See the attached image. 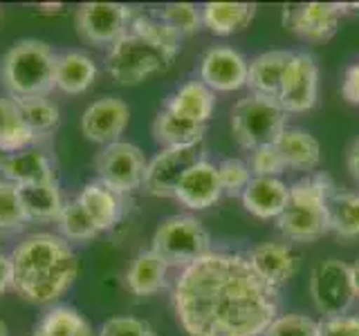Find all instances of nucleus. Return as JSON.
Wrapping results in <instances>:
<instances>
[{
	"instance_id": "f257e3e1",
	"label": "nucleus",
	"mask_w": 359,
	"mask_h": 336,
	"mask_svg": "<svg viewBox=\"0 0 359 336\" xmlns=\"http://www.w3.org/2000/svg\"><path fill=\"white\" fill-rule=\"evenodd\" d=\"M278 291L245 253L211 251L180 272L175 318L189 336H263L278 316Z\"/></svg>"
},
{
	"instance_id": "f03ea898",
	"label": "nucleus",
	"mask_w": 359,
	"mask_h": 336,
	"mask_svg": "<svg viewBox=\"0 0 359 336\" xmlns=\"http://www.w3.org/2000/svg\"><path fill=\"white\" fill-rule=\"evenodd\" d=\"M14 291L34 305H52L79 276V260L63 235L32 233L11 251Z\"/></svg>"
},
{
	"instance_id": "7ed1b4c3",
	"label": "nucleus",
	"mask_w": 359,
	"mask_h": 336,
	"mask_svg": "<svg viewBox=\"0 0 359 336\" xmlns=\"http://www.w3.org/2000/svg\"><path fill=\"white\" fill-rule=\"evenodd\" d=\"M56 56L48 43L22 38L0 59V83L14 101L48 99L56 88Z\"/></svg>"
},
{
	"instance_id": "20e7f679",
	"label": "nucleus",
	"mask_w": 359,
	"mask_h": 336,
	"mask_svg": "<svg viewBox=\"0 0 359 336\" xmlns=\"http://www.w3.org/2000/svg\"><path fill=\"white\" fill-rule=\"evenodd\" d=\"M337 190L328 173H314L290 186V200L276 218L278 231L292 242H314L330 231L328 200Z\"/></svg>"
},
{
	"instance_id": "39448f33",
	"label": "nucleus",
	"mask_w": 359,
	"mask_h": 336,
	"mask_svg": "<svg viewBox=\"0 0 359 336\" xmlns=\"http://www.w3.org/2000/svg\"><path fill=\"white\" fill-rule=\"evenodd\" d=\"M175 54L166 52L153 41L128 31L110 48L106 56V70L119 85H140L146 78L162 74L171 67Z\"/></svg>"
},
{
	"instance_id": "423d86ee",
	"label": "nucleus",
	"mask_w": 359,
	"mask_h": 336,
	"mask_svg": "<svg viewBox=\"0 0 359 336\" xmlns=\"http://www.w3.org/2000/svg\"><path fill=\"white\" fill-rule=\"evenodd\" d=\"M287 128V112L278 101L263 97H245L231 108V134L241 148L256 150L263 146L278 144Z\"/></svg>"
},
{
	"instance_id": "0eeeda50",
	"label": "nucleus",
	"mask_w": 359,
	"mask_h": 336,
	"mask_svg": "<svg viewBox=\"0 0 359 336\" xmlns=\"http://www.w3.org/2000/svg\"><path fill=\"white\" fill-rule=\"evenodd\" d=\"M151 251L171 267H189L211 253L209 231L194 216H171L160 222L151 240Z\"/></svg>"
},
{
	"instance_id": "6e6552de",
	"label": "nucleus",
	"mask_w": 359,
	"mask_h": 336,
	"mask_svg": "<svg viewBox=\"0 0 359 336\" xmlns=\"http://www.w3.org/2000/svg\"><path fill=\"white\" fill-rule=\"evenodd\" d=\"M310 296L323 318L346 316L357 298L351 265L337 258L319 262L310 274Z\"/></svg>"
},
{
	"instance_id": "1a4fd4ad",
	"label": "nucleus",
	"mask_w": 359,
	"mask_h": 336,
	"mask_svg": "<svg viewBox=\"0 0 359 336\" xmlns=\"http://www.w3.org/2000/svg\"><path fill=\"white\" fill-rule=\"evenodd\" d=\"M146 166L149 162H146L142 148L130 141H115L104 146L95 157L99 182L117 190L119 195L133 193V190L144 186Z\"/></svg>"
},
{
	"instance_id": "9d476101",
	"label": "nucleus",
	"mask_w": 359,
	"mask_h": 336,
	"mask_svg": "<svg viewBox=\"0 0 359 336\" xmlns=\"http://www.w3.org/2000/svg\"><path fill=\"white\" fill-rule=\"evenodd\" d=\"M133 20V9L121 3H83L76 9V34L95 48H112L126 36Z\"/></svg>"
},
{
	"instance_id": "9b49d317",
	"label": "nucleus",
	"mask_w": 359,
	"mask_h": 336,
	"mask_svg": "<svg viewBox=\"0 0 359 336\" xmlns=\"http://www.w3.org/2000/svg\"><path fill=\"white\" fill-rule=\"evenodd\" d=\"M205 160L200 146H191V148H164L157 153L146 166L144 175V188L146 193L155 197H173L180 179L191 166Z\"/></svg>"
},
{
	"instance_id": "f8f14e48",
	"label": "nucleus",
	"mask_w": 359,
	"mask_h": 336,
	"mask_svg": "<svg viewBox=\"0 0 359 336\" xmlns=\"http://www.w3.org/2000/svg\"><path fill=\"white\" fill-rule=\"evenodd\" d=\"M319 97V65L312 54L294 52L280 88L278 106L285 112H308Z\"/></svg>"
},
{
	"instance_id": "ddd939ff",
	"label": "nucleus",
	"mask_w": 359,
	"mask_h": 336,
	"mask_svg": "<svg viewBox=\"0 0 359 336\" xmlns=\"http://www.w3.org/2000/svg\"><path fill=\"white\" fill-rule=\"evenodd\" d=\"M128 119L130 108L126 101L119 97H101L86 108L81 117V132L90 141L110 146L119 141L123 130L128 128Z\"/></svg>"
},
{
	"instance_id": "4468645a",
	"label": "nucleus",
	"mask_w": 359,
	"mask_h": 336,
	"mask_svg": "<svg viewBox=\"0 0 359 336\" xmlns=\"http://www.w3.org/2000/svg\"><path fill=\"white\" fill-rule=\"evenodd\" d=\"M247 72H250V61L233 48H218L207 50L200 61V81L213 92H233L247 85Z\"/></svg>"
},
{
	"instance_id": "2eb2a0df",
	"label": "nucleus",
	"mask_w": 359,
	"mask_h": 336,
	"mask_svg": "<svg viewBox=\"0 0 359 336\" xmlns=\"http://www.w3.org/2000/svg\"><path fill=\"white\" fill-rule=\"evenodd\" d=\"M245 255L254 272L276 291L287 285L299 269V253L287 242H263Z\"/></svg>"
},
{
	"instance_id": "dca6fc26",
	"label": "nucleus",
	"mask_w": 359,
	"mask_h": 336,
	"mask_svg": "<svg viewBox=\"0 0 359 336\" xmlns=\"http://www.w3.org/2000/svg\"><path fill=\"white\" fill-rule=\"evenodd\" d=\"M341 16L344 11L339 3H306L290 11L287 22L290 29L301 38L321 43L334 36Z\"/></svg>"
},
{
	"instance_id": "f3484780",
	"label": "nucleus",
	"mask_w": 359,
	"mask_h": 336,
	"mask_svg": "<svg viewBox=\"0 0 359 336\" xmlns=\"http://www.w3.org/2000/svg\"><path fill=\"white\" fill-rule=\"evenodd\" d=\"M173 197L180 202V204H184L187 209H194V211L213 206L222 197L218 168L207 160L191 166L184 173V177L180 179Z\"/></svg>"
},
{
	"instance_id": "a211bd4d",
	"label": "nucleus",
	"mask_w": 359,
	"mask_h": 336,
	"mask_svg": "<svg viewBox=\"0 0 359 336\" xmlns=\"http://www.w3.org/2000/svg\"><path fill=\"white\" fill-rule=\"evenodd\" d=\"M292 56H294V52L287 50H269L254 56L250 61V72H247V88H250V92L254 97L278 101Z\"/></svg>"
},
{
	"instance_id": "6ab92c4d",
	"label": "nucleus",
	"mask_w": 359,
	"mask_h": 336,
	"mask_svg": "<svg viewBox=\"0 0 359 336\" xmlns=\"http://www.w3.org/2000/svg\"><path fill=\"white\" fill-rule=\"evenodd\" d=\"M243 206L261 220H276L290 200V186L278 177H252L243 190Z\"/></svg>"
},
{
	"instance_id": "aec40b11",
	"label": "nucleus",
	"mask_w": 359,
	"mask_h": 336,
	"mask_svg": "<svg viewBox=\"0 0 359 336\" xmlns=\"http://www.w3.org/2000/svg\"><path fill=\"white\" fill-rule=\"evenodd\" d=\"M0 173L16 186L56 182L50 160L36 148H27L11 155H0Z\"/></svg>"
},
{
	"instance_id": "412c9836",
	"label": "nucleus",
	"mask_w": 359,
	"mask_h": 336,
	"mask_svg": "<svg viewBox=\"0 0 359 336\" xmlns=\"http://www.w3.org/2000/svg\"><path fill=\"white\" fill-rule=\"evenodd\" d=\"M79 204L86 209L90 220L95 222V227L101 231L115 229L119 220L123 218V200L117 190L108 188L101 182H90L83 186V190L79 193Z\"/></svg>"
},
{
	"instance_id": "4be33fe9",
	"label": "nucleus",
	"mask_w": 359,
	"mask_h": 336,
	"mask_svg": "<svg viewBox=\"0 0 359 336\" xmlns=\"http://www.w3.org/2000/svg\"><path fill=\"white\" fill-rule=\"evenodd\" d=\"M205 132H207L205 123H196L191 119H184L166 108L157 112V117L153 121V139L162 146V150L200 146L202 139H205Z\"/></svg>"
},
{
	"instance_id": "5701e85b",
	"label": "nucleus",
	"mask_w": 359,
	"mask_h": 336,
	"mask_svg": "<svg viewBox=\"0 0 359 336\" xmlns=\"http://www.w3.org/2000/svg\"><path fill=\"white\" fill-rule=\"evenodd\" d=\"M164 108L184 119L205 123L207 126L209 117L213 115V108H216V94H213V90L207 88L202 81H187L168 97Z\"/></svg>"
},
{
	"instance_id": "b1692460",
	"label": "nucleus",
	"mask_w": 359,
	"mask_h": 336,
	"mask_svg": "<svg viewBox=\"0 0 359 336\" xmlns=\"http://www.w3.org/2000/svg\"><path fill=\"white\" fill-rule=\"evenodd\" d=\"M97 63L86 52L70 50L56 56V88L65 94H81L95 83Z\"/></svg>"
},
{
	"instance_id": "393cba45",
	"label": "nucleus",
	"mask_w": 359,
	"mask_h": 336,
	"mask_svg": "<svg viewBox=\"0 0 359 336\" xmlns=\"http://www.w3.org/2000/svg\"><path fill=\"white\" fill-rule=\"evenodd\" d=\"M202 25L216 36H231L250 27L256 16L252 3H207L200 9Z\"/></svg>"
},
{
	"instance_id": "a878e982",
	"label": "nucleus",
	"mask_w": 359,
	"mask_h": 336,
	"mask_svg": "<svg viewBox=\"0 0 359 336\" xmlns=\"http://www.w3.org/2000/svg\"><path fill=\"white\" fill-rule=\"evenodd\" d=\"M276 148L283 157L285 166L292 171H314L321 162V146L317 137H312L308 130L301 128H285Z\"/></svg>"
},
{
	"instance_id": "bb28decb",
	"label": "nucleus",
	"mask_w": 359,
	"mask_h": 336,
	"mask_svg": "<svg viewBox=\"0 0 359 336\" xmlns=\"http://www.w3.org/2000/svg\"><path fill=\"white\" fill-rule=\"evenodd\" d=\"M22 211L29 222H54L63 211V197L56 182L16 186Z\"/></svg>"
},
{
	"instance_id": "cd10ccee",
	"label": "nucleus",
	"mask_w": 359,
	"mask_h": 336,
	"mask_svg": "<svg viewBox=\"0 0 359 336\" xmlns=\"http://www.w3.org/2000/svg\"><path fill=\"white\" fill-rule=\"evenodd\" d=\"M34 141L36 134L27 128L18 101L0 97V155L27 150Z\"/></svg>"
},
{
	"instance_id": "c85d7f7f",
	"label": "nucleus",
	"mask_w": 359,
	"mask_h": 336,
	"mask_svg": "<svg viewBox=\"0 0 359 336\" xmlns=\"http://www.w3.org/2000/svg\"><path fill=\"white\" fill-rule=\"evenodd\" d=\"M168 265L160 260L151 249L135 255L126 272V285L135 296H153L166 285Z\"/></svg>"
},
{
	"instance_id": "c756f323",
	"label": "nucleus",
	"mask_w": 359,
	"mask_h": 336,
	"mask_svg": "<svg viewBox=\"0 0 359 336\" xmlns=\"http://www.w3.org/2000/svg\"><path fill=\"white\" fill-rule=\"evenodd\" d=\"M32 336H95V330L81 312L67 305H56L34 325Z\"/></svg>"
},
{
	"instance_id": "7c9ffc66",
	"label": "nucleus",
	"mask_w": 359,
	"mask_h": 336,
	"mask_svg": "<svg viewBox=\"0 0 359 336\" xmlns=\"http://www.w3.org/2000/svg\"><path fill=\"white\" fill-rule=\"evenodd\" d=\"M330 231L344 240L359 238V193L355 190H334L328 200Z\"/></svg>"
},
{
	"instance_id": "2f4dec72",
	"label": "nucleus",
	"mask_w": 359,
	"mask_h": 336,
	"mask_svg": "<svg viewBox=\"0 0 359 336\" xmlns=\"http://www.w3.org/2000/svg\"><path fill=\"white\" fill-rule=\"evenodd\" d=\"M56 222H59V229L65 240L86 242V240H93L95 235H99V229L95 227V222L90 220L86 209L79 204V200L65 202L61 216Z\"/></svg>"
},
{
	"instance_id": "473e14b6",
	"label": "nucleus",
	"mask_w": 359,
	"mask_h": 336,
	"mask_svg": "<svg viewBox=\"0 0 359 336\" xmlns=\"http://www.w3.org/2000/svg\"><path fill=\"white\" fill-rule=\"evenodd\" d=\"M128 31L137 34V36H144L153 41L155 45H160V48H164L166 52H171L177 56L180 52V34L175 29H171L166 25V22H162L160 18H153V16H144V14H137L133 16L130 20V27Z\"/></svg>"
},
{
	"instance_id": "72a5a7b5",
	"label": "nucleus",
	"mask_w": 359,
	"mask_h": 336,
	"mask_svg": "<svg viewBox=\"0 0 359 336\" xmlns=\"http://www.w3.org/2000/svg\"><path fill=\"white\" fill-rule=\"evenodd\" d=\"M22 119H25L27 128L41 137V134L52 132L56 126H59L61 115L56 104H52L50 99H32V101H18Z\"/></svg>"
},
{
	"instance_id": "f704fd0d",
	"label": "nucleus",
	"mask_w": 359,
	"mask_h": 336,
	"mask_svg": "<svg viewBox=\"0 0 359 336\" xmlns=\"http://www.w3.org/2000/svg\"><path fill=\"white\" fill-rule=\"evenodd\" d=\"M29 220L25 216L18 197L16 184L3 179L0 182V233H14L25 227Z\"/></svg>"
},
{
	"instance_id": "c9c22d12",
	"label": "nucleus",
	"mask_w": 359,
	"mask_h": 336,
	"mask_svg": "<svg viewBox=\"0 0 359 336\" xmlns=\"http://www.w3.org/2000/svg\"><path fill=\"white\" fill-rule=\"evenodd\" d=\"M157 18L166 22L171 29H175L180 36H191L202 27L200 9L191 3H168L160 9Z\"/></svg>"
},
{
	"instance_id": "e433bc0d",
	"label": "nucleus",
	"mask_w": 359,
	"mask_h": 336,
	"mask_svg": "<svg viewBox=\"0 0 359 336\" xmlns=\"http://www.w3.org/2000/svg\"><path fill=\"white\" fill-rule=\"evenodd\" d=\"M216 168H218L222 195H231V197L243 195L247 184L252 182L250 166H247V162L238 160V157H227V160H222Z\"/></svg>"
},
{
	"instance_id": "4c0bfd02",
	"label": "nucleus",
	"mask_w": 359,
	"mask_h": 336,
	"mask_svg": "<svg viewBox=\"0 0 359 336\" xmlns=\"http://www.w3.org/2000/svg\"><path fill=\"white\" fill-rule=\"evenodd\" d=\"M263 336H319V323L306 314H278Z\"/></svg>"
},
{
	"instance_id": "58836bf2",
	"label": "nucleus",
	"mask_w": 359,
	"mask_h": 336,
	"mask_svg": "<svg viewBox=\"0 0 359 336\" xmlns=\"http://www.w3.org/2000/svg\"><path fill=\"white\" fill-rule=\"evenodd\" d=\"M247 166H250L252 177H278L280 173L287 171V166L283 162V157H280L276 144L252 150Z\"/></svg>"
},
{
	"instance_id": "ea45409f",
	"label": "nucleus",
	"mask_w": 359,
	"mask_h": 336,
	"mask_svg": "<svg viewBox=\"0 0 359 336\" xmlns=\"http://www.w3.org/2000/svg\"><path fill=\"white\" fill-rule=\"evenodd\" d=\"M99 336H157L151 323L135 316H112L101 325Z\"/></svg>"
},
{
	"instance_id": "a19ab883",
	"label": "nucleus",
	"mask_w": 359,
	"mask_h": 336,
	"mask_svg": "<svg viewBox=\"0 0 359 336\" xmlns=\"http://www.w3.org/2000/svg\"><path fill=\"white\" fill-rule=\"evenodd\" d=\"M319 336H359V316L323 318L319 323Z\"/></svg>"
},
{
	"instance_id": "79ce46f5",
	"label": "nucleus",
	"mask_w": 359,
	"mask_h": 336,
	"mask_svg": "<svg viewBox=\"0 0 359 336\" xmlns=\"http://www.w3.org/2000/svg\"><path fill=\"white\" fill-rule=\"evenodd\" d=\"M341 97L348 104L359 106V63L351 65L346 70L344 81H341Z\"/></svg>"
},
{
	"instance_id": "37998d69",
	"label": "nucleus",
	"mask_w": 359,
	"mask_h": 336,
	"mask_svg": "<svg viewBox=\"0 0 359 336\" xmlns=\"http://www.w3.org/2000/svg\"><path fill=\"white\" fill-rule=\"evenodd\" d=\"M7 289H14V265L9 255L0 253V294H5Z\"/></svg>"
},
{
	"instance_id": "c03bdc74",
	"label": "nucleus",
	"mask_w": 359,
	"mask_h": 336,
	"mask_svg": "<svg viewBox=\"0 0 359 336\" xmlns=\"http://www.w3.org/2000/svg\"><path fill=\"white\" fill-rule=\"evenodd\" d=\"M346 166H348V173L359 184V139H355L346 150Z\"/></svg>"
},
{
	"instance_id": "a18cd8bd",
	"label": "nucleus",
	"mask_w": 359,
	"mask_h": 336,
	"mask_svg": "<svg viewBox=\"0 0 359 336\" xmlns=\"http://www.w3.org/2000/svg\"><path fill=\"white\" fill-rule=\"evenodd\" d=\"M351 274H353V285H355V296L359 298V258L351 265Z\"/></svg>"
},
{
	"instance_id": "49530a36",
	"label": "nucleus",
	"mask_w": 359,
	"mask_h": 336,
	"mask_svg": "<svg viewBox=\"0 0 359 336\" xmlns=\"http://www.w3.org/2000/svg\"><path fill=\"white\" fill-rule=\"evenodd\" d=\"M39 9L41 11H45V14H59V11L63 9V5L61 3H45V5H39Z\"/></svg>"
},
{
	"instance_id": "de8ad7c7",
	"label": "nucleus",
	"mask_w": 359,
	"mask_h": 336,
	"mask_svg": "<svg viewBox=\"0 0 359 336\" xmlns=\"http://www.w3.org/2000/svg\"><path fill=\"white\" fill-rule=\"evenodd\" d=\"M0 336H9V332H7V325L0 321Z\"/></svg>"
}]
</instances>
